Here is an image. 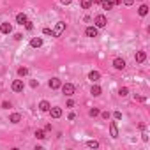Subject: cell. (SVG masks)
<instances>
[{
    "mask_svg": "<svg viewBox=\"0 0 150 150\" xmlns=\"http://www.w3.org/2000/svg\"><path fill=\"white\" fill-rule=\"evenodd\" d=\"M64 30H65V23L64 21H58L57 27H55V30H53V37H60V35L64 34Z\"/></svg>",
    "mask_w": 150,
    "mask_h": 150,
    "instance_id": "2",
    "label": "cell"
},
{
    "mask_svg": "<svg viewBox=\"0 0 150 150\" xmlns=\"http://www.w3.org/2000/svg\"><path fill=\"white\" fill-rule=\"evenodd\" d=\"M117 120H120V118H122V113H120V111H115V115H113Z\"/></svg>",
    "mask_w": 150,
    "mask_h": 150,
    "instance_id": "31",
    "label": "cell"
},
{
    "mask_svg": "<svg viewBox=\"0 0 150 150\" xmlns=\"http://www.w3.org/2000/svg\"><path fill=\"white\" fill-rule=\"evenodd\" d=\"M74 106V101H67V108H73Z\"/></svg>",
    "mask_w": 150,
    "mask_h": 150,
    "instance_id": "36",
    "label": "cell"
},
{
    "mask_svg": "<svg viewBox=\"0 0 150 150\" xmlns=\"http://www.w3.org/2000/svg\"><path fill=\"white\" fill-rule=\"evenodd\" d=\"M60 88H62V92H64L67 97H71V95L74 94V85H73V83H65V85H62Z\"/></svg>",
    "mask_w": 150,
    "mask_h": 150,
    "instance_id": "4",
    "label": "cell"
},
{
    "mask_svg": "<svg viewBox=\"0 0 150 150\" xmlns=\"http://www.w3.org/2000/svg\"><path fill=\"white\" fill-rule=\"evenodd\" d=\"M9 122H13V124H19V122H21V115H19V113H13L11 117H9Z\"/></svg>",
    "mask_w": 150,
    "mask_h": 150,
    "instance_id": "17",
    "label": "cell"
},
{
    "mask_svg": "<svg viewBox=\"0 0 150 150\" xmlns=\"http://www.w3.org/2000/svg\"><path fill=\"white\" fill-rule=\"evenodd\" d=\"M127 94H129V88H127V87H122V88L118 90V95H120V97H125Z\"/></svg>",
    "mask_w": 150,
    "mask_h": 150,
    "instance_id": "22",
    "label": "cell"
},
{
    "mask_svg": "<svg viewBox=\"0 0 150 150\" xmlns=\"http://www.w3.org/2000/svg\"><path fill=\"white\" fill-rule=\"evenodd\" d=\"M113 2V5H118V4H122V0H111Z\"/></svg>",
    "mask_w": 150,
    "mask_h": 150,
    "instance_id": "38",
    "label": "cell"
},
{
    "mask_svg": "<svg viewBox=\"0 0 150 150\" xmlns=\"http://www.w3.org/2000/svg\"><path fill=\"white\" fill-rule=\"evenodd\" d=\"M43 34H44V35H51V37H53V30L46 27V28H43Z\"/></svg>",
    "mask_w": 150,
    "mask_h": 150,
    "instance_id": "26",
    "label": "cell"
},
{
    "mask_svg": "<svg viewBox=\"0 0 150 150\" xmlns=\"http://www.w3.org/2000/svg\"><path fill=\"white\" fill-rule=\"evenodd\" d=\"M0 32H2V34H11L13 32L11 23H2V25H0Z\"/></svg>",
    "mask_w": 150,
    "mask_h": 150,
    "instance_id": "10",
    "label": "cell"
},
{
    "mask_svg": "<svg viewBox=\"0 0 150 150\" xmlns=\"http://www.w3.org/2000/svg\"><path fill=\"white\" fill-rule=\"evenodd\" d=\"M14 39H16V41H21V39H23V34H14Z\"/></svg>",
    "mask_w": 150,
    "mask_h": 150,
    "instance_id": "30",
    "label": "cell"
},
{
    "mask_svg": "<svg viewBox=\"0 0 150 150\" xmlns=\"http://www.w3.org/2000/svg\"><path fill=\"white\" fill-rule=\"evenodd\" d=\"M48 85H49V88H51V90H58L60 87H62V81H60L58 78H51V79L48 81Z\"/></svg>",
    "mask_w": 150,
    "mask_h": 150,
    "instance_id": "5",
    "label": "cell"
},
{
    "mask_svg": "<svg viewBox=\"0 0 150 150\" xmlns=\"http://www.w3.org/2000/svg\"><path fill=\"white\" fill-rule=\"evenodd\" d=\"M88 79H90L92 83H97L99 79H101V73H97V71H92V73L88 74Z\"/></svg>",
    "mask_w": 150,
    "mask_h": 150,
    "instance_id": "9",
    "label": "cell"
},
{
    "mask_svg": "<svg viewBox=\"0 0 150 150\" xmlns=\"http://www.w3.org/2000/svg\"><path fill=\"white\" fill-rule=\"evenodd\" d=\"M30 46L32 48H41L43 46V39L41 37H34L32 41H30Z\"/></svg>",
    "mask_w": 150,
    "mask_h": 150,
    "instance_id": "14",
    "label": "cell"
},
{
    "mask_svg": "<svg viewBox=\"0 0 150 150\" xmlns=\"http://www.w3.org/2000/svg\"><path fill=\"white\" fill-rule=\"evenodd\" d=\"M101 115H103V118H104V120H108V118H109V113H108V111H103Z\"/></svg>",
    "mask_w": 150,
    "mask_h": 150,
    "instance_id": "32",
    "label": "cell"
},
{
    "mask_svg": "<svg viewBox=\"0 0 150 150\" xmlns=\"http://www.w3.org/2000/svg\"><path fill=\"white\" fill-rule=\"evenodd\" d=\"M145 60H147V53H145V51H136V62H138V64L145 62Z\"/></svg>",
    "mask_w": 150,
    "mask_h": 150,
    "instance_id": "15",
    "label": "cell"
},
{
    "mask_svg": "<svg viewBox=\"0 0 150 150\" xmlns=\"http://www.w3.org/2000/svg\"><path fill=\"white\" fill-rule=\"evenodd\" d=\"M23 90H25L23 79H14L13 81V92H23Z\"/></svg>",
    "mask_w": 150,
    "mask_h": 150,
    "instance_id": "3",
    "label": "cell"
},
{
    "mask_svg": "<svg viewBox=\"0 0 150 150\" xmlns=\"http://www.w3.org/2000/svg\"><path fill=\"white\" fill-rule=\"evenodd\" d=\"M90 94L97 97V95H101V94H103V88L99 87V85H92V88H90Z\"/></svg>",
    "mask_w": 150,
    "mask_h": 150,
    "instance_id": "13",
    "label": "cell"
},
{
    "mask_svg": "<svg viewBox=\"0 0 150 150\" xmlns=\"http://www.w3.org/2000/svg\"><path fill=\"white\" fill-rule=\"evenodd\" d=\"M87 147H90V148H99V141H95V139H90V141H87Z\"/></svg>",
    "mask_w": 150,
    "mask_h": 150,
    "instance_id": "20",
    "label": "cell"
},
{
    "mask_svg": "<svg viewBox=\"0 0 150 150\" xmlns=\"http://www.w3.org/2000/svg\"><path fill=\"white\" fill-rule=\"evenodd\" d=\"M25 27H27V30H32V28H34L32 21H28V19H27V21H25Z\"/></svg>",
    "mask_w": 150,
    "mask_h": 150,
    "instance_id": "27",
    "label": "cell"
},
{
    "mask_svg": "<svg viewBox=\"0 0 150 150\" xmlns=\"http://www.w3.org/2000/svg\"><path fill=\"white\" fill-rule=\"evenodd\" d=\"M138 14H139V16H147V14H148V5H145V4H143L141 7L138 9Z\"/></svg>",
    "mask_w": 150,
    "mask_h": 150,
    "instance_id": "19",
    "label": "cell"
},
{
    "mask_svg": "<svg viewBox=\"0 0 150 150\" xmlns=\"http://www.w3.org/2000/svg\"><path fill=\"white\" fill-rule=\"evenodd\" d=\"M113 67L118 69V71H122V69H125V60L124 58H115L113 60Z\"/></svg>",
    "mask_w": 150,
    "mask_h": 150,
    "instance_id": "6",
    "label": "cell"
},
{
    "mask_svg": "<svg viewBox=\"0 0 150 150\" xmlns=\"http://www.w3.org/2000/svg\"><path fill=\"white\" fill-rule=\"evenodd\" d=\"M101 7L104 9V11H109V9H113V2H111V0H103Z\"/></svg>",
    "mask_w": 150,
    "mask_h": 150,
    "instance_id": "18",
    "label": "cell"
},
{
    "mask_svg": "<svg viewBox=\"0 0 150 150\" xmlns=\"http://www.w3.org/2000/svg\"><path fill=\"white\" fill-rule=\"evenodd\" d=\"M49 113H51V118H60L62 117V108H58V106L49 108Z\"/></svg>",
    "mask_w": 150,
    "mask_h": 150,
    "instance_id": "7",
    "label": "cell"
},
{
    "mask_svg": "<svg viewBox=\"0 0 150 150\" xmlns=\"http://www.w3.org/2000/svg\"><path fill=\"white\" fill-rule=\"evenodd\" d=\"M2 108H4V109H9V108H11V103H7V101H4V103H2Z\"/></svg>",
    "mask_w": 150,
    "mask_h": 150,
    "instance_id": "29",
    "label": "cell"
},
{
    "mask_svg": "<svg viewBox=\"0 0 150 150\" xmlns=\"http://www.w3.org/2000/svg\"><path fill=\"white\" fill-rule=\"evenodd\" d=\"M30 87H32V88L39 87V81H37V79H32V81H30Z\"/></svg>",
    "mask_w": 150,
    "mask_h": 150,
    "instance_id": "28",
    "label": "cell"
},
{
    "mask_svg": "<svg viewBox=\"0 0 150 150\" xmlns=\"http://www.w3.org/2000/svg\"><path fill=\"white\" fill-rule=\"evenodd\" d=\"M27 14L25 13H19V14H16V23L18 25H25V21H27Z\"/></svg>",
    "mask_w": 150,
    "mask_h": 150,
    "instance_id": "11",
    "label": "cell"
},
{
    "mask_svg": "<svg viewBox=\"0 0 150 150\" xmlns=\"http://www.w3.org/2000/svg\"><path fill=\"white\" fill-rule=\"evenodd\" d=\"M109 133H111V138H118V127L115 122L109 124Z\"/></svg>",
    "mask_w": 150,
    "mask_h": 150,
    "instance_id": "12",
    "label": "cell"
},
{
    "mask_svg": "<svg viewBox=\"0 0 150 150\" xmlns=\"http://www.w3.org/2000/svg\"><path fill=\"white\" fill-rule=\"evenodd\" d=\"M67 118H69V120H74V118H76V115H74V113L71 111V113H69V115H67Z\"/></svg>",
    "mask_w": 150,
    "mask_h": 150,
    "instance_id": "33",
    "label": "cell"
},
{
    "mask_svg": "<svg viewBox=\"0 0 150 150\" xmlns=\"http://www.w3.org/2000/svg\"><path fill=\"white\" fill-rule=\"evenodd\" d=\"M99 113H101V111H99L97 108H92V109H90V111H88V115H90V117H97Z\"/></svg>",
    "mask_w": 150,
    "mask_h": 150,
    "instance_id": "25",
    "label": "cell"
},
{
    "mask_svg": "<svg viewBox=\"0 0 150 150\" xmlns=\"http://www.w3.org/2000/svg\"><path fill=\"white\" fill-rule=\"evenodd\" d=\"M124 4H125V5H133L134 0H124Z\"/></svg>",
    "mask_w": 150,
    "mask_h": 150,
    "instance_id": "34",
    "label": "cell"
},
{
    "mask_svg": "<svg viewBox=\"0 0 150 150\" xmlns=\"http://www.w3.org/2000/svg\"><path fill=\"white\" fill-rule=\"evenodd\" d=\"M35 138H37V139H44V138H46V133L39 129V131H35Z\"/></svg>",
    "mask_w": 150,
    "mask_h": 150,
    "instance_id": "24",
    "label": "cell"
},
{
    "mask_svg": "<svg viewBox=\"0 0 150 150\" xmlns=\"http://www.w3.org/2000/svg\"><path fill=\"white\" fill-rule=\"evenodd\" d=\"M94 23H95L97 28H104V27L108 25V18H106L104 14H97V16L94 18Z\"/></svg>",
    "mask_w": 150,
    "mask_h": 150,
    "instance_id": "1",
    "label": "cell"
},
{
    "mask_svg": "<svg viewBox=\"0 0 150 150\" xmlns=\"http://www.w3.org/2000/svg\"><path fill=\"white\" fill-rule=\"evenodd\" d=\"M92 4H97V5H101V4H103V0H92Z\"/></svg>",
    "mask_w": 150,
    "mask_h": 150,
    "instance_id": "37",
    "label": "cell"
},
{
    "mask_svg": "<svg viewBox=\"0 0 150 150\" xmlns=\"http://www.w3.org/2000/svg\"><path fill=\"white\" fill-rule=\"evenodd\" d=\"M85 34H87V37H97L99 35V30H97V27H88L85 30Z\"/></svg>",
    "mask_w": 150,
    "mask_h": 150,
    "instance_id": "8",
    "label": "cell"
},
{
    "mask_svg": "<svg viewBox=\"0 0 150 150\" xmlns=\"http://www.w3.org/2000/svg\"><path fill=\"white\" fill-rule=\"evenodd\" d=\"M81 7L83 9H90L92 7V0H81Z\"/></svg>",
    "mask_w": 150,
    "mask_h": 150,
    "instance_id": "23",
    "label": "cell"
},
{
    "mask_svg": "<svg viewBox=\"0 0 150 150\" xmlns=\"http://www.w3.org/2000/svg\"><path fill=\"white\" fill-rule=\"evenodd\" d=\"M27 74H28V69H27V67H19V69H18V76L23 78V76H27Z\"/></svg>",
    "mask_w": 150,
    "mask_h": 150,
    "instance_id": "21",
    "label": "cell"
},
{
    "mask_svg": "<svg viewBox=\"0 0 150 150\" xmlns=\"http://www.w3.org/2000/svg\"><path fill=\"white\" fill-rule=\"evenodd\" d=\"M60 2H62L64 5H69V4H71V2H73V0H60Z\"/></svg>",
    "mask_w": 150,
    "mask_h": 150,
    "instance_id": "35",
    "label": "cell"
},
{
    "mask_svg": "<svg viewBox=\"0 0 150 150\" xmlns=\"http://www.w3.org/2000/svg\"><path fill=\"white\" fill-rule=\"evenodd\" d=\"M49 108H51V104H49L48 101H41V103H39V109H41V111H49Z\"/></svg>",
    "mask_w": 150,
    "mask_h": 150,
    "instance_id": "16",
    "label": "cell"
}]
</instances>
